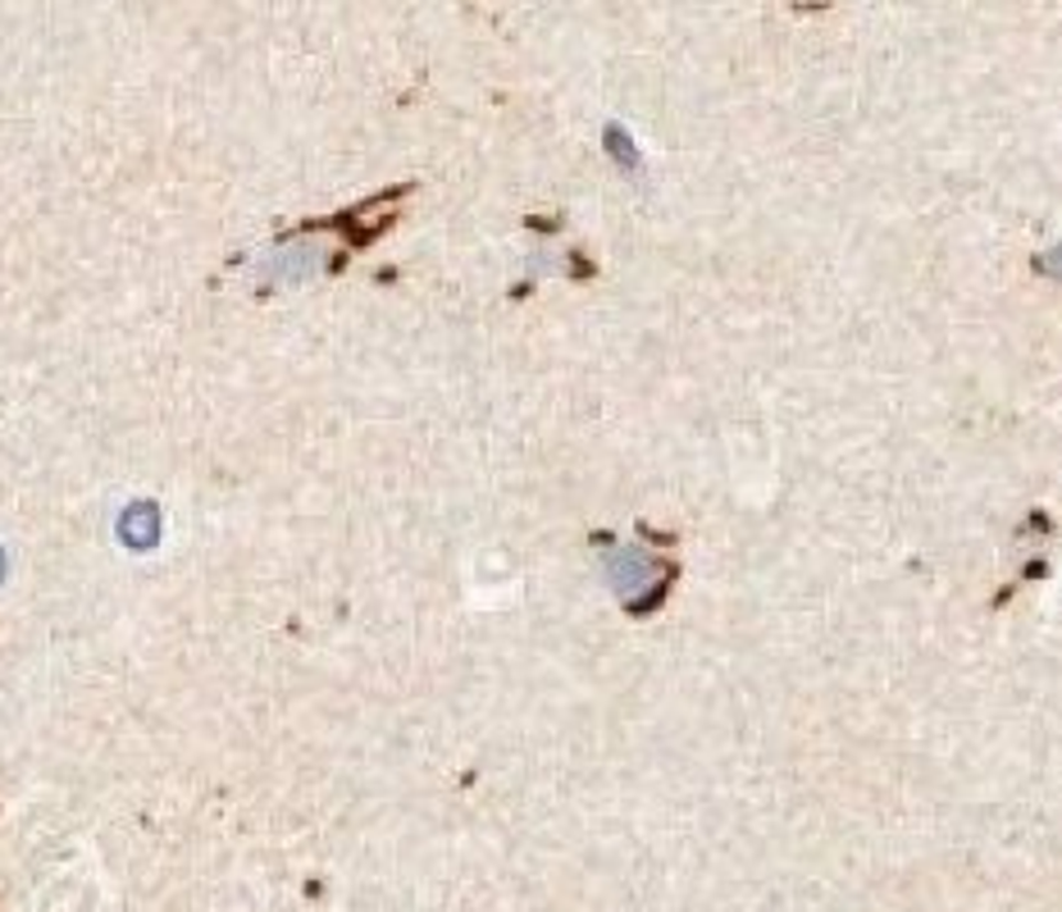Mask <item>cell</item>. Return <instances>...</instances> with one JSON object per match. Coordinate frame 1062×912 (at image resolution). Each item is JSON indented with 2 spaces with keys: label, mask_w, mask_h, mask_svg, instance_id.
Returning a JSON list of instances; mask_svg holds the SVG:
<instances>
[{
  "label": "cell",
  "mask_w": 1062,
  "mask_h": 912,
  "mask_svg": "<svg viewBox=\"0 0 1062 912\" xmlns=\"http://www.w3.org/2000/svg\"><path fill=\"white\" fill-rule=\"evenodd\" d=\"M607 576H611V584L621 593H634L647 576H653V566H647V557H639V552H611L607 557Z\"/></svg>",
  "instance_id": "1"
},
{
  "label": "cell",
  "mask_w": 1062,
  "mask_h": 912,
  "mask_svg": "<svg viewBox=\"0 0 1062 912\" xmlns=\"http://www.w3.org/2000/svg\"><path fill=\"white\" fill-rule=\"evenodd\" d=\"M124 538L132 548H151L155 544V512H151V506H132L128 521H124Z\"/></svg>",
  "instance_id": "2"
},
{
  "label": "cell",
  "mask_w": 1062,
  "mask_h": 912,
  "mask_svg": "<svg viewBox=\"0 0 1062 912\" xmlns=\"http://www.w3.org/2000/svg\"><path fill=\"white\" fill-rule=\"evenodd\" d=\"M1044 275H1053V279H1062V247L1044 256Z\"/></svg>",
  "instance_id": "3"
}]
</instances>
